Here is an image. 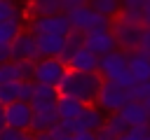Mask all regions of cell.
I'll use <instances>...</instances> for the list:
<instances>
[{"label": "cell", "mask_w": 150, "mask_h": 140, "mask_svg": "<svg viewBox=\"0 0 150 140\" xmlns=\"http://www.w3.org/2000/svg\"><path fill=\"white\" fill-rule=\"evenodd\" d=\"M103 84V77L98 72H77V70H66V75L61 77L56 91L59 96H70L84 105L94 103L98 96V89Z\"/></svg>", "instance_id": "obj_1"}, {"label": "cell", "mask_w": 150, "mask_h": 140, "mask_svg": "<svg viewBox=\"0 0 150 140\" xmlns=\"http://www.w3.org/2000/svg\"><path fill=\"white\" fill-rule=\"evenodd\" d=\"M143 23H136V21H127L122 16H115L110 21V33L115 37V44L117 49L122 51H134L141 47V37H143Z\"/></svg>", "instance_id": "obj_2"}, {"label": "cell", "mask_w": 150, "mask_h": 140, "mask_svg": "<svg viewBox=\"0 0 150 140\" xmlns=\"http://www.w3.org/2000/svg\"><path fill=\"white\" fill-rule=\"evenodd\" d=\"M131 100V93H129V89H124V86H117L115 82H108V79H103V84H101V89H98V96H96V105L105 112V114H110V112H120L127 103Z\"/></svg>", "instance_id": "obj_3"}, {"label": "cell", "mask_w": 150, "mask_h": 140, "mask_svg": "<svg viewBox=\"0 0 150 140\" xmlns=\"http://www.w3.org/2000/svg\"><path fill=\"white\" fill-rule=\"evenodd\" d=\"M26 30L33 35H66L70 30V21L66 12L52 14V16H35V19H28Z\"/></svg>", "instance_id": "obj_4"}, {"label": "cell", "mask_w": 150, "mask_h": 140, "mask_svg": "<svg viewBox=\"0 0 150 140\" xmlns=\"http://www.w3.org/2000/svg\"><path fill=\"white\" fill-rule=\"evenodd\" d=\"M66 63L59 61L56 56L49 58H38L33 68V82L35 84H47V86H59L61 77L66 75Z\"/></svg>", "instance_id": "obj_5"}, {"label": "cell", "mask_w": 150, "mask_h": 140, "mask_svg": "<svg viewBox=\"0 0 150 140\" xmlns=\"http://www.w3.org/2000/svg\"><path fill=\"white\" fill-rule=\"evenodd\" d=\"M68 21H70V28L73 30H80V33H89L94 28H110V19L96 14L89 5L68 12Z\"/></svg>", "instance_id": "obj_6"}, {"label": "cell", "mask_w": 150, "mask_h": 140, "mask_svg": "<svg viewBox=\"0 0 150 140\" xmlns=\"http://www.w3.org/2000/svg\"><path fill=\"white\" fill-rule=\"evenodd\" d=\"M127 61H129V51H122V49H115L110 54H103L98 56V75L108 82H115L122 72H127Z\"/></svg>", "instance_id": "obj_7"}, {"label": "cell", "mask_w": 150, "mask_h": 140, "mask_svg": "<svg viewBox=\"0 0 150 140\" xmlns=\"http://www.w3.org/2000/svg\"><path fill=\"white\" fill-rule=\"evenodd\" d=\"M84 49H89L96 56L115 51L117 44H115V37H112L110 28H94V30L84 33Z\"/></svg>", "instance_id": "obj_8"}, {"label": "cell", "mask_w": 150, "mask_h": 140, "mask_svg": "<svg viewBox=\"0 0 150 140\" xmlns=\"http://www.w3.org/2000/svg\"><path fill=\"white\" fill-rule=\"evenodd\" d=\"M9 54H12V61H38L40 56H38V47H35V35L23 28L12 40Z\"/></svg>", "instance_id": "obj_9"}, {"label": "cell", "mask_w": 150, "mask_h": 140, "mask_svg": "<svg viewBox=\"0 0 150 140\" xmlns=\"http://www.w3.org/2000/svg\"><path fill=\"white\" fill-rule=\"evenodd\" d=\"M30 117H33V110L23 100H14V103L5 105V126H9V128L26 133L30 126Z\"/></svg>", "instance_id": "obj_10"}, {"label": "cell", "mask_w": 150, "mask_h": 140, "mask_svg": "<svg viewBox=\"0 0 150 140\" xmlns=\"http://www.w3.org/2000/svg\"><path fill=\"white\" fill-rule=\"evenodd\" d=\"M103 121H105V112L96 103H89V105L82 107L80 117L75 119V133H80V131H98L103 126Z\"/></svg>", "instance_id": "obj_11"}, {"label": "cell", "mask_w": 150, "mask_h": 140, "mask_svg": "<svg viewBox=\"0 0 150 140\" xmlns=\"http://www.w3.org/2000/svg\"><path fill=\"white\" fill-rule=\"evenodd\" d=\"M127 68L134 77V84L136 82H148L150 79V51L145 49H134L129 51V61H127Z\"/></svg>", "instance_id": "obj_12"}, {"label": "cell", "mask_w": 150, "mask_h": 140, "mask_svg": "<svg viewBox=\"0 0 150 140\" xmlns=\"http://www.w3.org/2000/svg\"><path fill=\"white\" fill-rule=\"evenodd\" d=\"M66 68H68V70H77V72H96V70H98V56L91 54L89 49L80 47V49L66 61Z\"/></svg>", "instance_id": "obj_13"}, {"label": "cell", "mask_w": 150, "mask_h": 140, "mask_svg": "<svg viewBox=\"0 0 150 140\" xmlns=\"http://www.w3.org/2000/svg\"><path fill=\"white\" fill-rule=\"evenodd\" d=\"M52 14H61V0H28L23 7V19L52 16Z\"/></svg>", "instance_id": "obj_14"}, {"label": "cell", "mask_w": 150, "mask_h": 140, "mask_svg": "<svg viewBox=\"0 0 150 140\" xmlns=\"http://www.w3.org/2000/svg\"><path fill=\"white\" fill-rule=\"evenodd\" d=\"M56 121H59L56 107L35 110V112H33V117H30V126H28V133H45V131H52V126H56Z\"/></svg>", "instance_id": "obj_15"}, {"label": "cell", "mask_w": 150, "mask_h": 140, "mask_svg": "<svg viewBox=\"0 0 150 140\" xmlns=\"http://www.w3.org/2000/svg\"><path fill=\"white\" fill-rule=\"evenodd\" d=\"M120 114H122V119H124L129 126H148V124H150V114H148V110L143 107V103H138V100H129V103L120 110Z\"/></svg>", "instance_id": "obj_16"}, {"label": "cell", "mask_w": 150, "mask_h": 140, "mask_svg": "<svg viewBox=\"0 0 150 140\" xmlns=\"http://www.w3.org/2000/svg\"><path fill=\"white\" fill-rule=\"evenodd\" d=\"M35 47L40 58L59 56L63 49V35H35Z\"/></svg>", "instance_id": "obj_17"}, {"label": "cell", "mask_w": 150, "mask_h": 140, "mask_svg": "<svg viewBox=\"0 0 150 140\" xmlns=\"http://www.w3.org/2000/svg\"><path fill=\"white\" fill-rule=\"evenodd\" d=\"M82 107H84V103H80V100L70 98V96H59V98H56V114H59V119H63V121L77 119L80 112H82Z\"/></svg>", "instance_id": "obj_18"}, {"label": "cell", "mask_w": 150, "mask_h": 140, "mask_svg": "<svg viewBox=\"0 0 150 140\" xmlns=\"http://www.w3.org/2000/svg\"><path fill=\"white\" fill-rule=\"evenodd\" d=\"M80 47H84V33H80V30H73V28H70V30L63 35V49H61V54H59L56 58L66 63V61H68V58H70Z\"/></svg>", "instance_id": "obj_19"}, {"label": "cell", "mask_w": 150, "mask_h": 140, "mask_svg": "<svg viewBox=\"0 0 150 140\" xmlns=\"http://www.w3.org/2000/svg\"><path fill=\"white\" fill-rule=\"evenodd\" d=\"M23 30V14L0 21V44H12V40Z\"/></svg>", "instance_id": "obj_20"}, {"label": "cell", "mask_w": 150, "mask_h": 140, "mask_svg": "<svg viewBox=\"0 0 150 140\" xmlns=\"http://www.w3.org/2000/svg\"><path fill=\"white\" fill-rule=\"evenodd\" d=\"M87 5H89L96 14L110 19V21H112V19L120 14V9H122V7H120V0H89Z\"/></svg>", "instance_id": "obj_21"}, {"label": "cell", "mask_w": 150, "mask_h": 140, "mask_svg": "<svg viewBox=\"0 0 150 140\" xmlns=\"http://www.w3.org/2000/svg\"><path fill=\"white\" fill-rule=\"evenodd\" d=\"M103 128H105V131H108V133H110V135L117 140V138H120V135H122V133L129 128V124L122 119V114H120V112H110V114H105Z\"/></svg>", "instance_id": "obj_22"}, {"label": "cell", "mask_w": 150, "mask_h": 140, "mask_svg": "<svg viewBox=\"0 0 150 140\" xmlns=\"http://www.w3.org/2000/svg\"><path fill=\"white\" fill-rule=\"evenodd\" d=\"M9 82H21V72H19L16 61L0 63V84H9Z\"/></svg>", "instance_id": "obj_23"}, {"label": "cell", "mask_w": 150, "mask_h": 140, "mask_svg": "<svg viewBox=\"0 0 150 140\" xmlns=\"http://www.w3.org/2000/svg\"><path fill=\"white\" fill-rule=\"evenodd\" d=\"M59 91L56 86H47V84H35L33 89V98L30 100H45V103H56Z\"/></svg>", "instance_id": "obj_24"}, {"label": "cell", "mask_w": 150, "mask_h": 140, "mask_svg": "<svg viewBox=\"0 0 150 140\" xmlns=\"http://www.w3.org/2000/svg\"><path fill=\"white\" fill-rule=\"evenodd\" d=\"M19 100V82H9V84H0V105H9Z\"/></svg>", "instance_id": "obj_25"}, {"label": "cell", "mask_w": 150, "mask_h": 140, "mask_svg": "<svg viewBox=\"0 0 150 140\" xmlns=\"http://www.w3.org/2000/svg\"><path fill=\"white\" fill-rule=\"evenodd\" d=\"M129 93H131V100H138V103L148 100V98H150V79H148V82H136V84H131V86H129Z\"/></svg>", "instance_id": "obj_26"}, {"label": "cell", "mask_w": 150, "mask_h": 140, "mask_svg": "<svg viewBox=\"0 0 150 140\" xmlns=\"http://www.w3.org/2000/svg\"><path fill=\"white\" fill-rule=\"evenodd\" d=\"M150 135V128L148 126H129L117 140H145Z\"/></svg>", "instance_id": "obj_27"}, {"label": "cell", "mask_w": 150, "mask_h": 140, "mask_svg": "<svg viewBox=\"0 0 150 140\" xmlns=\"http://www.w3.org/2000/svg\"><path fill=\"white\" fill-rule=\"evenodd\" d=\"M19 14L21 12H19L14 0H0V21H7L12 16H19Z\"/></svg>", "instance_id": "obj_28"}, {"label": "cell", "mask_w": 150, "mask_h": 140, "mask_svg": "<svg viewBox=\"0 0 150 140\" xmlns=\"http://www.w3.org/2000/svg\"><path fill=\"white\" fill-rule=\"evenodd\" d=\"M33 89H35V82H33V79L19 82V100L30 103V98H33Z\"/></svg>", "instance_id": "obj_29"}, {"label": "cell", "mask_w": 150, "mask_h": 140, "mask_svg": "<svg viewBox=\"0 0 150 140\" xmlns=\"http://www.w3.org/2000/svg\"><path fill=\"white\" fill-rule=\"evenodd\" d=\"M16 65H19V72H21V82L33 79V68H35V61H16Z\"/></svg>", "instance_id": "obj_30"}, {"label": "cell", "mask_w": 150, "mask_h": 140, "mask_svg": "<svg viewBox=\"0 0 150 140\" xmlns=\"http://www.w3.org/2000/svg\"><path fill=\"white\" fill-rule=\"evenodd\" d=\"M145 0H120V12H141Z\"/></svg>", "instance_id": "obj_31"}, {"label": "cell", "mask_w": 150, "mask_h": 140, "mask_svg": "<svg viewBox=\"0 0 150 140\" xmlns=\"http://www.w3.org/2000/svg\"><path fill=\"white\" fill-rule=\"evenodd\" d=\"M89 0H61V12H73V9H77V7H84Z\"/></svg>", "instance_id": "obj_32"}, {"label": "cell", "mask_w": 150, "mask_h": 140, "mask_svg": "<svg viewBox=\"0 0 150 140\" xmlns=\"http://www.w3.org/2000/svg\"><path fill=\"white\" fill-rule=\"evenodd\" d=\"M73 140H98V138H96V131H80V133H73Z\"/></svg>", "instance_id": "obj_33"}, {"label": "cell", "mask_w": 150, "mask_h": 140, "mask_svg": "<svg viewBox=\"0 0 150 140\" xmlns=\"http://www.w3.org/2000/svg\"><path fill=\"white\" fill-rule=\"evenodd\" d=\"M141 49L150 51V26L143 28V37H141Z\"/></svg>", "instance_id": "obj_34"}, {"label": "cell", "mask_w": 150, "mask_h": 140, "mask_svg": "<svg viewBox=\"0 0 150 140\" xmlns=\"http://www.w3.org/2000/svg\"><path fill=\"white\" fill-rule=\"evenodd\" d=\"M141 19H143V26H150V0H145V2H143Z\"/></svg>", "instance_id": "obj_35"}, {"label": "cell", "mask_w": 150, "mask_h": 140, "mask_svg": "<svg viewBox=\"0 0 150 140\" xmlns=\"http://www.w3.org/2000/svg\"><path fill=\"white\" fill-rule=\"evenodd\" d=\"M7 61H12L9 44H0V63H7Z\"/></svg>", "instance_id": "obj_36"}, {"label": "cell", "mask_w": 150, "mask_h": 140, "mask_svg": "<svg viewBox=\"0 0 150 140\" xmlns=\"http://www.w3.org/2000/svg\"><path fill=\"white\" fill-rule=\"evenodd\" d=\"M96 138H98V140H115V138H112V135H110V133H108V131H105L103 126H101V128L96 131Z\"/></svg>", "instance_id": "obj_37"}, {"label": "cell", "mask_w": 150, "mask_h": 140, "mask_svg": "<svg viewBox=\"0 0 150 140\" xmlns=\"http://www.w3.org/2000/svg\"><path fill=\"white\" fill-rule=\"evenodd\" d=\"M35 135V140H54V135L49 133V131H45V133H33Z\"/></svg>", "instance_id": "obj_38"}, {"label": "cell", "mask_w": 150, "mask_h": 140, "mask_svg": "<svg viewBox=\"0 0 150 140\" xmlns=\"http://www.w3.org/2000/svg\"><path fill=\"white\" fill-rule=\"evenodd\" d=\"M5 128V107L0 105V131Z\"/></svg>", "instance_id": "obj_39"}, {"label": "cell", "mask_w": 150, "mask_h": 140, "mask_svg": "<svg viewBox=\"0 0 150 140\" xmlns=\"http://www.w3.org/2000/svg\"><path fill=\"white\" fill-rule=\"evenodd\" d=\"M19 140H35V135H33V133H28V131H26V133H23V135H21V138H19Z\"/></svg>", "instance_id": "obj_40"}, {"label": "cell", "mask_w": 150, "mask_h": 140, "mask_svg": "<svg viewBox=\"0 0 150 140\" xmlns=\"http://www.w3.org/2000/svg\"><path fill=\"white\" fill-rule=\"evenodd\" d=\"M143 107H145V110H148V114H150V98H148V100H143Z\"/></svg>", "instance_id": "obj_41"}, {"label": "cell", "mask_w": 150, "mask_h": 140, "mask_svg": "<svg viewBox=\"0 0 150 140\" xmlns=\"http://www.w3.org/2000/svg\"><path fill=\"white\" fill-rule=\"evenodd\" d=\"M54 140H73V135H59V138H54Z\"/></svg>", "instance_id": "obj_42"}, {"label": "cell", "mask_w": 150, "mask_h": 140, "mask_svg": "<svg viewBox=\"0 0 150 140\" xmlns=\"http://www.w3.org/2000/svg\"><path fill=\"white\" fill-rule=\"evenodd\" d=\"M148 128H150V124H148Z\"/></svg>", "instance_id": "obj_43"}]
</instances>
